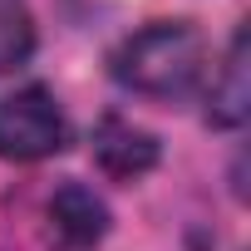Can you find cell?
Returning a JSON list of instances; mask_svg holds the SVG:
<instances>
[{"label": "cell", "instance_id": "6", "mask_svg": "<svg viewBox=\"0 0 251 251\" xmlns=\"http://www.w3.org/2000/svg\"><path fill=\"white\" fill-rule=\"evenodd\" d=\"M35 50V20L25 0H0V74L25 64Z\"/></svg>", "mask_w": 251, "mask_h": 251}, {"label": "cell", "instance_id": "4", "mask_svg": "<svg viewBox=\"0 0 251 251\" xmlns=\"http://www.w3.org/2000/svg\"><path fill=\"white\" fill-rule=\"evenodd\" d=\"M50 222H54V231H59L74 251H89V246H99V236L108 231V207H103L84 182H64V187L50 197Z\"/></svg>", "mask_w": 251, "mask_h": 251}, {"label": "cell", "instance_id": "5", "mask_svg": "<svg viewBox=\"0 0 251 251\" xmlns=\"http://www.w3.org/2000/svg\"><path fill=\"white\" fill-rule=\"evenodd\" d=\"M251 103V84H246V30L231 40V54L222 59V74L212 79V118L217 123H241Z\"/></svg>", "mask_w": 251, "mask_h": 251}, {"label": "cell", "instance_id": "2", "mask_svg": "<svg viewBox=\"0 0 251 251\" xmlns=\"http://www.w3.org/2000/svg\"><path fill=\"white\" fill-rule=\"evenodd\" d=\"M69 143L64 108L45 84H25L0 99V158L10 163H40Z\"/></svg>", "mask_w": 251, "mask_h": 251}, {"label": "cell", "instance_id": "1", "mask_svg": "<svg viewBox=\"0 0 251 251\" xmlns=\"http://www.w3.org/2000/svg\"><path fill=\"white\" fill-rule=\"evenodd\" d=\"M207 74V45L182 20H158L113 50V79L143 99H187Z\"/></svg>", "mask_w": 251, "mask_h": 251}, {"label": "cell", "instance_id": "3", "mask_svg": "<svg viewBox=\"0 0 251 251\" xmlns=\"http://www.w3.org/2000/svg\"><path fill=\"white\" fill-rule=\"evenodd\" d=\"M94 158L108 177H143L158 163V138L148 128H133L128 118L108 113L94 128Z\"/></svg>", "mask_w": 251, "mask_h": 251}]
</instances>
